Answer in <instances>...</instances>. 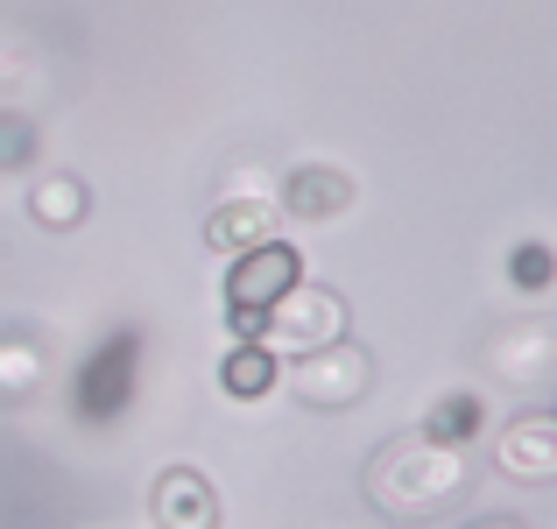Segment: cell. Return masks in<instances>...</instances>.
<instances>
[{
	"instance_id": "9",
	"label": "cell",
	"mask_w": 557,
	"mask_h": 529,
	"mask_svg": "<svg viewBox=\"0 0 557 529\" xmlns=\"http://www.w3.org/2000/svg\"><path fill=\"white\" fill-rule=\"evenodd\" d=\"M42 212H50V219H78V184H71V176H57L50 198L36 190V219H42Z\"/></svg>"
},
{
	"instance_id": "6",
	"label": "cell",
	"mask_w": 557,
	"mask_h": 529,
	"mask_svg": "<svg viewBox=\"0 0 557 529\" xmlns=\"http://www.w3.org/2000/svg\"><path fill=\"white\" fill-rule=\"evenodd\" d=\"M205 233H212V247H240L247 255V247L269 241V205H226V212H212Z\"/></svg>"
},
{
	"instance_id": "4",
	"label": "cell",
	"mask_w": 557,
	"mask_h": 529,
	"mask_svg": "<svg viewBox=\"0 0 557 529\" xmlns=\"http://www.w3.org/2000/svg\"><path fill=\"white\" fill-rule=\"evenodd\" d=\"M275 374H283V367H275V353L261 340H240L226 360H219V381H226V395H240V403H247V395H269Z\"/></svg>"
},
{
	"instance_id": "2",
	"label": "cell",
	"mask_w": 557,
	"mask_h": 529,
	"mask_svg": "<svg viewBox=\"0 0 557 529\" xmlns=\"http://www.w3.org/2000/svg\"><path fill=\"white\" fill-rule=\"evenodd\" d=\"M502 466H508L516 480H544V473H557V417H522V423H508Z\"/></svg>"
},
{
	"instance_id": "8",
	"label": "cell",
	"mask_w": 557,
	"mask_h": 529,
	"mask_svg": "<svg viewBox=\"0 0 557 529\" xmlns=\"http://www.w3.org/2000/svg\"><path fill=\"white\" fill-rule=\"evenodd\" d=\"M508 275H516V290H550L557 283V255L544 241H522L516 255H508Z\"/></svg>"
},
{
	"instance_id": "5",
	"label": "cell",
	"mask_w": 557,
	"mask_h": 529,
	"mask_svg": "<svg viewBox=\"0 0 557 529\" xmlns=\"http://www.w3.org/2000/svg\"><path fill=\"white\" fill-rule=\"evenodd\" d=\"M339 205H346V176H332V170H297L289 176V212L325 219V212H339Z\"/></svg>"
},
{
	"instance_id": "3",
	"label": "cell",
	"mask_w": 557,
	"mask_h": 529,
	"mask_svg": "<svg viewBox=\"0 0 557 529\" xmlns=\"http://www.w3.org/2000/svg\"><path fill=\"white\" fill-rule=\"evenodd\" d=\"M156 516H163V529H219V494L205 488L198 473H170L163 488H156Z\"/></svg>"
},
{
	"instance_id": "1",
	"label": "cell",
	"mask_w": 557,
	"mask_h": 529,
	"mask_svg": "<svg viewBox=\"0 0 557 529\" xmlns=\"http://www.w3.org/2000/svg\"><path fill=\"white\" fill-rule=\"evenodd\" d=\"M297 283H304L297 247H283V241L247 247V255L233 261V275H226V318H233V332H240V340H261L269 311H275V304H283Z\"/></svg>"
},
{
	"instance_id": "7",
	"label": "cell",
	"mask_w": 557,
	"mask_h": 529,
	"mask_svg": "<svg viewBox=\"0 0 557 529\" xmlns=\"http://www.w3.org/2000/svg\"><path fill=\"white\" fill-rule=\"evenodd\" d=\"M480 431V395H445L431 409V445H466Z\"/></svg>"
}]
</instances>
